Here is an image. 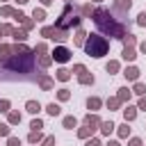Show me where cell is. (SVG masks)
Segmentation results:
<instances>
[{"label": "cell", "instance_id": "1", "mask_svg": "<svg viewBox=\"0 0 146 146\" xmlns=\"http://www.w3.org/2000/svg\"><path fill=\"white\" fill-rule=\"evenodd\" d=\"M82 48H84V52H87L89 57L100 59V57L107 55V50H110V41H107L105 36L96 34V32H89V34H87V41H84Z\"/></svg>", "mask_w": 146, "mask_h": 146}, {"label": "cell", "instance_id": "2", "mask_svg": "<svg viewBox=\"0 0 146 146\" xmlns=\"http://www.w3.org/2000/svg\"><path fill=\"white\" fill-rule=\"evenodd\" d=\"M9 71L14 73H30L32 66H34V50H27V52H14L11 59L5 64Z\"/></svg>", "mask_w": 146, "mask_h": 146}, {"label": "cell", "instance_id": "3", "mask_svg": "<svg viewBox=\"0 0 146 146\" xmlns=\"http://www.w3.org/2000/svg\"><path fill=\"white\" fill-rule=\"evenodd\" d=\"M91 18H94L96 27H98L103 34H107V36L112 34V30H114V27H116V23H119V21L112 16V11H110L107 7H98V9L94 11V16H91Z\"/></svg>", "mask_w": 146, "mask_h": 146}, {"label": "cell", "instance_id": "4", "mask_svg": "<svg viewBox=\"0 0 146 146\" xmlns=\"http://www.w3.org/2000/svg\"><path fill=\"white\" fill-rule=\"evenodd\" d=\"M80 23H82V16H75L73 14V2H66L64 9H62V16L55 21V27L71 30V27H80Z\"/></svg>", "mask_w": 146, "mask_h": 146}, {"label": "cell", "instance_id": "5", "mask_svg": "<svg viewBox=\"0 0 146 146\" xmlns=\"http://www.w3.org/2000/svg\"><path fill=\"white\" fill-rule=\"evenodd\" d=\"M50 57H52V62H59V64H66L68 59H71V50L66 48V46H57L52 52H50Z\"/></svg>", "mask_w": 146, "mask_h": 146}, {"label": "cell", "instance_id": "6", "mask_svg": "<svg viewBox=\"0 0 146 146\" xmlns=\"http://www.w3.org/2000/svg\"><path fill=\"white\" fill-rule=\"evenodd\" d=\"M50 39L57 41V43H64L66 39H71V32H68V30H59V27L52 25V36H50Z\"/></svg>", "mask_w": 146, "mask_h": 146}, {"label": "cell", "instance_id": "7", "mask_svg": "<svg viewBox=\"0 0 146 146\" xmlns=\"http://www.w3.org/2000/svg\"><path fill=\"white\" fill-rule=\"evenodd\" d=\"M36 82H39V87H41L43 91H50V89L55 87V80H52V78H50L48 73H41V75L36 78Z\"/></svg>", "mask_w": 146, "mask_h": 146}, {"label": "cell", "instance_id": "8", "mask_svg": "<svg viewBox=\"0 0 146 146\" xmlns=\"http://www.w3.org/2000/svg\"><path fill=\"white\" fill-rule=\"evenodd\" d=\"M100 123H103V121L98 119V114H96V112H94V114L89 112V114L84 116V125H89V128H91L94 132H96V130H100Z\"/></svg>", "mask_w": 146, "mask_h": 146}, {"label": "cell", "instance_id": "9", "mask_svg": "<svg viewBox=\"0 0 146 146\" xmlns=\"http://www.w3.org/2000/svg\"><path fill=\"white\" fill-rule=\"evenodd\" d=\"M14 55V46H7V43H0V64L5 66Z\"/></svg>", "mask_w": 146, "mask_h": 146}, {"label": "cell", "instance_id": "10", "mask_svg": "<svg viewBox=\"0 0 146 146\" xmlns=\"http://www.w3.org/2000/svg\"><path fill=\"white\" fill-rule=\"evenodd\" d=\"M125 34H130V32H128V23H116V27L112 30V34H110V36H114V39H121V41H123V39H125Z\"/></svg>", "mask_w": 146, "mask_h": 146}, {"label": "cell", "instance_id": "11", "mask_svg": "<svg viewBox=\"0 0 146 146\" xmlns=\"http://www.w3.org/2000/svg\"><path fill=\"white\" fill-rule=\"evenodd\" d=\"M121 112H123V119H125V123H132V121L137 119V112H139V110H137L135 105H125Z\"/></svg>", "mask_w": 146, "mask_h": 146}, {"label": "cell", "instance_id": "12", "mask_svg": "<svg viewBox=\"0 0 146 146\" xmlns=\"http://www.w3.org/2000/svg\"><path fill=\"white\" fill-rule=\"evenodd\" d=\"M123 75H125L128 82H137V80H139V68H137V66H125V68H123Z\"/></svg>", "mask_w": 146, "mask_h": 146}, {"label": "cell", "instance_id": "13", "mask_svg": "<svg viewBox=\"0 0 146 146\" xmlns=\"http://www.w3.org/2000/svg\"><path fill=\"white\" fill-rule=\"evenodd\" d=\"M87 34H89V32H84L82 27H78V30H75V34L71 36V39H73V46H84V41H87Z\"/></svg>", "mask_w": 146, "mask_h": 146}, {"label": "cell", "instance_id": "14", "mask_svg": "<svg viewBox=\"0 0 146 146\" xmlns=\"http://www.w3.org/2000/svg\"><path fill=\"white\" fill-rule=\"evenodd\" d=\"M130 7H132V2H130V0H114V9H116L119 14H128V11H130Z\"/></svg>", "mask_w": 146, "mask_h": 146}, {"label": "cell", "instance_id": "15", "mask_svg": "<svg viewBox=\"0 0 146 146\" xmlns=\"http://www.w3.org/2000/svg\"><path fill=\"white\" fill-rule=\"evenodd\" d=\"M121 57H123L125 62H135V59H137V50H135V48H128V46H123V50H121Z\"/></svg>", "mask_w": 146, "mask_h": 146}, {"label": "cell", "instance_id": "16", "mask_svg": "<svg viewBox=\"0 0 146 146\" xmlns=\"http://www.w3.org/2000/svg\"><path fill=\"white\" fill-rule=\"evenodd\" d=\"M100 105H103V100H100L98 96H89V98H87V107H89L91 112H98Z\"/></svg>", "mask_w": 146, "mask_h": 146}, {"label": "cell", "instance_id": "17", "mask_svg": "<svg viewBox=\"0 0 146 146\" xmlns=\"http://www.w3.org/2000/svg\"><path fill=\"white\" fill-rule=\"evenodd\" d=\"M94 11H96V9L91 7V2H84V5L80 7V16H82V18H91V16H94Z\"/></svg>", "mask_w": 146, "mask_h": 146}, {"label": "cell", "instance_id": "18", "mask_svg": "<svg viewBox=\"0 0 146 146\" xmlns=\"http://www.w3.org/2000/svg\"><path fill=\"white\" fill-rule=\"evenodd\" d=\"M11 36H14V41H16V43H25V41H27V32H25V30H23V27H21V30H18V27H16V30H14V34H11Z\"/></svg>", "mask_w": 146, "mask_h": 146}, {"label": "cell", "instance_id": "19", "mask_svg": "<svg viewBox=\"0 0 146 146\" xmlns=\"http://www.w3.org/2000/svg\"><path fill=\"white\" fill-rule=\"evenodd\" d=\"M130 96H132V89H128V87H121V89H119V94H116V98H119L121 103H128V100H130Z\"/></svg>", "mask_w": 146, "mask_h": 146}, {"label": "cell", "instance_id": "20", "mask_svg": "<svg viewBox=\"0 0 146 146\" xmlns=\"http://www.w3.org/2000/svg\"><path fill=\"white\" fill-rule=\"evenodd\" d=\"M25 110H27L30 114H39V112H41V103H39V100H27V103H25Z\"/></svg>", "mask_w": 146, "mask_h": 146}, {"label": "cell", "instance_id": "21", "mask_svg": "<svg viewBox=\"0 0 146 146\" xmlns=\"http://www.w3.org/2000/svg\"><path fill=\"white\" fill-rule=\"evenodd\" d=\"M114 128H116V125H114L112 121H103V123H100V135H105V137H110V135L114 132Z\"/></svg>", "mask_w": 146, "mask_h": 146}, {"label": "cell", "instance_id": "22", "mask_svg": "<svg viewBox=\"0 0 146 146\" xmlns=\"http://www.w3.org/2000/svg\"><path fill=\"white\" fill-rule=\"evenodd\" d=\"M91 135H94V130H91L89 125L82 123V125L78 128V137H80V139H91Z\"/></svg>", "mask_w": 146, "mask_h": 146}, {"label": "cell", "instance_id": "23", "mask_svg": "<svg viewBox=\"0 0 146 146\" xmlns=\"http://www.w3.org/2000/svg\"><path fill=\"white\" fill-rule=\"evenodd\" d=\"M105 71H107L110 75H112V73H119V71H121V64H119L116 59H110V62L105 64Z\"/></svg>", "mask_w": 146, "mask_h": 146}, {"label": "cell", "instance_id": "24", "mask_svg": "<svg viewBox=\"0 0 146 146\" xmlns=\"http://www.w3.org/2000/svg\"><path fill=\"white\" fill-rule=\"evenodd\" d=\"M55 78H57L59 82H66V80H71V71L62 66V68H57V73H55Z\"/></svg>", "mask_w": 146, "mask_h": 146}, {"label": "cell", "instance_id": "25", "mask_svg": "<svg viewBox=\"0 0 146 146\" xmlns=\"http://www.w3.org/2000/svg\"><path fill=\"white\" fill-rule=\"evenodd\" d=\"M62 125H64L66 130H73V128H78V119H75V116H64V119H62Z\"/></svg>", "mask_w": 146, "mask_h": 146}, {"label": "cell", "instance_id": "26", "mask_svg": "<svg viewBox=\"0 0 146 146\" xmlns=\"http://www.w3.org/2000/svg\"><path fill=\"white\" fill-rule=\"evenodd\" d=\"M116 135H119L121 139H128V137H130V128H128V123H125V121H123L121 125H116Z\"/></svg>", "mask_w": 146, "mask_h": 146}, {"label": "cell", "instance_id": "27", "mask_svg": "<svg viewBox=\"0 0 146 146\" xmlns=\"http://www.w3.org/2000/svg\"><path fill=\"white\" fill-rule=\"evenodd\" d=\"M43 139H46V137L41 135V130H32V132L27 135V141H30V144H39V141H43Z\"/></svg>", "mask_w": 146, "mask_h": 146}, {"label": "cell", "instance_id": "28", "mask_svg": "<svg viewBox=\"0 0 146 146\" xmlns=\"http://www.w3.org/2000/svg\"><path fill=\"white\" fill-rule=\"evenodd\" d=\"M46 112H48L50 116H59V114H62V107H59L57 103H48V105H46Z\"/></svg>", "mask_w": 146, "mask_h": 146}, {"label": "cell", "instance_id": "29", "mask_svg": "<svg viewBox=\"0 0 146 146\" xmlns=\"http://www.w3.org/2000/svg\"><path fill=\"white\" fill-rule=\"evenodd\" d=\"M7 123L9 125H18L21 123V112H7Z\"/></svg>", "mask_w": 146, "mask_h": 146}, {"label": "cell", "instance_id": "30", "mask_svg": "<svg viewBox=\"0 0 146 146\" xmlns=\"http://www.w3.org/2000/svg\"><path fill=\"white\" fill-rule=\"evenodd\" d=\"M32 18H34L36 23H41V21H46V9H43V7H36V9L32 11Z\"/></svg>", "mask_w": 146, "mask_h": 146}, {"label": "cell", "instance_id": "31", "mask_svg": "<svg viewBox=\"0 0 146 146\" xmlns=\"http://www.w3.org/2000/svg\"><path fill=\"white\" fill-rule=\"evenodd\" d=\"M78 82H80V84H84V87H87V84H94V75H91V73L87 71V73L78 75Z\"/></svg>", "mask_w": 146, "mask_h": 146}, {"label": "cell", "instance_id": "32", "mask_svg": "<svg viewBox=\"0 0 146 146\" xmlns=\"http://www.w3.org/2000/svg\"><path fill=\"white\" fill-rule=\"evenodd\" d=\"M132 94H137L139 98H141V96H146V84L137 80V82H135V87H132Z\"/></svg>", "mask_w": 146, "mask_h": 146}, {"label": "cell", "instance_id": "33", "mask_svg": "<svg viewBox=\"0 0 146 146\" xmlns=\"http://www.w3.org/2000/svg\"><path fill=\"white\" fill-rule=\"evenodd\" d=\"M32 50H34V55H36V57H41V55H48V46H46L43 41H41V43H36Z\"/></svg>", "mask_w": 146, "mask_h": 146}, {"label": "cell", "instance_id": "34", "mask_svg": "<svg viewBox=\"0 0 146 146\" xmlns=\"http://www.w3.org/2000/svg\"><path fill=\"white\" fill-rule=\"evenodd\" d=\"M105 105H107V110H119L123 103H121V100L114 96V98H107V100H105Z\"/></svg>", "mask_w": 146, "mask_h": 146}, {"label": "cell", "instance_id": "35", "mask_svg": "<svg viewBox=\"0 0 146 146\" xmlns=\"http://www.w3.org/2000/svg\"><path fill=\"white\" fill-rule=\"evenodd\" d=\"M36 59H39V66H41V68H48V66L52 64V57H50V55H41V57H36Z\"/></svg>", "mask_w": 146, "mask_h": 146}, {"label": "cell", "instance_id": "36", "mask_svg": "<svg viewBox=\"0 0 146 146\" xmlns=\"http://www.w3.org/2000/svg\"><path fill=\"white\" fill-rule=\"evenodd\" d=\"M135 43H137V36H135V34H125V39H123V46H128V48H135Z\"/></svg>", "mask_w": 146, "mask_h": 146}, {"label": "cell", "instance_id": "37", "mask_svg": "<svg viewBox=\"0 0 146 146\" xmlns=\"http://www.w3.org/2000/svg\"><path fill=\"white\" fill-rule=\"evenodd\" d=\"M0 137H11V125L9 123H0Z\"/></svg>", "mask_w": 146, "mask_h": 146}, {"label": "cell", "instance_id": "38", "mask_svg": "<svg viewBox=\"0 0 146 146\" xmlns=\"http://www.w3.org/2000/svg\"><path fill=\"white\" fill-rule=\"evenodd\" d=\"M14 11H16V9L9 7V5H2V7H0V16H14Z\"/></svg>", "mask_w": 146, "mask_h": 146}, {"label": "cell", "instance_id": "39", "mask_svg": "<svg viewBox=\"0 0 146 146\" xmlns=\"http://www.w3.org/2000/svg\"><path fill=\"white\" fill-rule=\"evenodd\" d=\"M34 25H36V21H34V18H27V16L23 18V30H25V32H27V30H32Z\"/></svg>", "mask_w": 146, "mask_h": 146}, {"label": "cell", "instance_id": "40", "mask_svg": "<svg viewBox=\"0 0 146 146\" xmlns=\"http://www.w3.org/2000/svg\"><path fill=\"white\" fill-rule=\"evenodd\" d=\"M14 30H16V27H14L11 23H2V25H0V32H2V34H14Z\"/></svg>", "mask_w": 146, "mask_h": 146}, {"label": "cell", "instance_id": "41", "mask_svg": "<svg viewBox=\"0 0 146 146\" xmlns=\"http://www.w3.org/2000/svg\"><path fill=\"white\" fill-rule=\"evenodd\" d=\"M68 98H71V91H68V89H59V91H57V100L64 103V100H68Z\"/></svg>", "mask_w": 146, "mask_h": 146}, {"label": "cell", "instance_id": "42", "mask_svg": "<svg viewBox=\"0 0 146 146\" xmlns=\"http://www.w3.org/2000/svg\"><path fill=\"white\" fill-rule=\"evenodd\" d=\"M71 73L82 75V73H87V66H84V64H73V71H71Z\"/></svg>", "mask_w": 146, "mask_h": 146}, {"label": "cell", "instance_id": "43", "mask_svg": "<svg viewBox=\"0 0 146 146\" xmlns=\"http://www.w3.org/2000/svg\"><path fill=\"white\" fill-rule=\"evenodd\" d=\"M41 128H43V121L41 119H32L30 121V130H41Z\"/></svg>", "mask_w": 146, "mask_h": 146}, {"label": "cell", "instance_id": "44", "mask_svg": "<svg viewBox=\"0 0 146 146\" xmlns=\"http://www.w3.org/2000/svg\"><path fill=\"white\" fill-rule=\"evenodd\" d=\"M57 144V139H55V135H48L43 141H41V146H55Z\"/></svg>", "mask_w": 146, "mask_h": 146}, {"label": "cell", "instance_id": "45", "mask_svg": "<svg viewBox=\"0 0 146 146\" xmlns=\"http://www.w3.org/2000/svg\"><path fill=\"white\" fill-rule=\"evenodd\" d=\"M11 18H14V21H16V23H23V18H25V14H23V11H21V9H16V11H14V16H11Z\"/></svg>", "mask_w": 146, "mask_h": 146}, {"label": "cell", "instance_id": "46", "mask_svg": "<svg viewBox=\"0 0 146 146\" xmlns=\"http://www.w3.org/2000/svg\"><path fill=\"white\" fill-rule=\"evenodd\" d=\"M27 50H32V48H27L25 43H16L14 46V52H27Z\"/></svg>", "mask_w": 146, "mask_h": 146}, {"label": "cell", "instance_id": "47", "mask_svg": "<svg viewBox=\"0 0 146 146\" xmlns=\"http://www.w3.org/2000/svg\"><path fill=\"white\" fill-rule=\"evenodd\" d=\"M137 25L146 27V11H139V16H137Z\"/></svg>", "mask_w": 146, "mask_h": 146}, {"label": "cell", "instance_id": "48", "mask_svg": "<svg viewBox=\"0 0 146 146\" xmlns=\"http://www.w3.org/2000/svg\"><path fill=\"white\" fill-rule=\"evenodd\" d=\"M7 146H21V139L18 137H7Z\"/></svg>", "mask_w": 146, "mask_h": 146}, {"label": "cell", "instance_id": "49", "mask_svg": "<svg viewBox=\"0 0 146 146\" xmlns=\"http://www.w3.org/2000/svg\"><path fill=\"white\" fill-rule=\"evenodd\" d=\"M137 110H141V112H146V96H141V98L137 100Z\"/></svg>", "mask_w": 146, "mask_h": 146}, {"label": "cell", "instance_id": "50", "mask_svg": "<svg viewBox=\"0 0 146 146\" xmlns=\"http://www.w3.org/2000/svg\"><path fill=\"white\" fill-rule=\"evenodd\" d=\"M9 105H11V103H9L7 98H5V100H0V112H9Z\"/></svg>", "mask_w": 146, "mask_h": 146}, {"label": "cell", "instance_id": "51", "mask_svg": "<svg viewBox=\"0 0 146 146\" xmlns=\"http://www.w3.org/2000/svg\"><path fill=\"white\" fill-rule=\"evenodd\" d=\"M87 146H100V139L98 137H91V139H87Z\"/></svg>", "mask_w": 146, "mask_h": 146}, {"label": "cell", "instance_id": "52", "mask_svg": "<svg viewBox=\"0 0 146 146\" xmlns=\"http://www.w3.org/2000/svg\"><path fill=\"white\" fill-rule=\"evenodd\" d=\"M128 146H141V139H139V137H130Z\"/></svg>", "mask_w": 146, "mask_h": 146}, {"label": "cell", "instance_id": "53", "mask_svg": "<svg viewBox=\"0 0 146 146\" xmlns=\"http://www.w3.org/2000/svg\"><path fill=\"white\" fill-rule=\"evenodd\" d=\"M139 52H141V55H146V39L139 43Z\"/></svg>", "mask_w": 146, "mask_h": 146}, {"label": "cell", "instance_id": "54", "mask_svg": "<svg viewBox=\"0 0 146 146\" xmlns=\"http://www.w3.org/2000/svg\"><path fill=\"white\" fill-rule=\"evenodd\" d=\"M105 146H121V144H119V141H116V139H110V141H107V144H105Z\"/></svg>", "mask_w": 146, "mask_h": 146}, {"label": "cell", "instance_id": "55", "mask_svg": "<svg viewBox=\"0 0 146 146\" xmlns=\"http://www.w3.org/2000/svg\"><path fill=\"white\" fill-rule=\"evenodd\" d=\"M39 2H41L43 7H50V5H52V0H39Z\"/></svg>", "mask_w": 146, "mask_h": 146}, {"label": "cell", "instance_id": "56", "mask_svg": "<svg viewBox=\"0 0 146 146\" xmlns=\"http://www.w3.org/2000/svg\"><path fill=\"white\" fill-rule=\"evenodd\" d=\"M16 2H18V5H25V2H27V0H16Z\"/></svg>", "mask_w": 146, "mask_h": 146}, {"label": "cell", "instance_id": "57", "mask_svg": "<svg viewBox=\"0 0 146 146\" xmlns=\"http://www.w3.org/2000/svg\"><path fill=\"white\" fill-rule=\"evenodd\" d=\"M91 2H103V0H91Z\"/></svg>", "mask_w": 146, "mask_h": 146}, {"label": "cell", "instance_id": "58", "mask_svg": "<svg viewBox=\"0 0 146 146\" xmlns=\"http://www.w3.org/2000/svg\"><path fill=\"white\" fill-rule=\"evenodd\" d=\"M0 2H7V0H0Z\"/></svg>", "mask_w": 146, "mask_h": 146}, {"label": "cell", "instance_id": "59", "mask_svg": "<svg viewBox=\"0 0 146 146\" xmlns=\"http://www.w3.org/2000/svg\"><path fill=\"white\" fill-rule=\"evenodd\" d=\"M0 39H2V32H0Z\"/></svg>", "mask_w": 146, "mask_h": 146}, {"label": "cell", "instance_id": "60", "mask_svg": "<svg viewBox=\"0 0 146 146\" xmlns=\"http://www.w3.org/2000/svg\"><path fill=\"white\" fill-rule=\"evenodd\" d=\"M66 2H73V0H66Z\"/></svg>", "mask_w": 146, "mask_h": 146}]
</instances>
